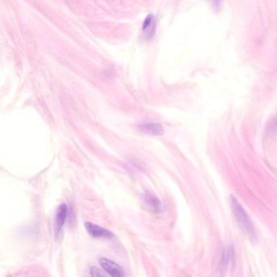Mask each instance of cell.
<instances>
[{
	"instance_id": "obj_7",
	"label": "cell",
	"mask_w": 277,
	"mask_h": 277,
	"mask_svg": "<svg viewBox=\"0 0 277 277\" xmlns=\"http://www.w3.org/2000/svg\"><path fill=\"white\" fill-rule=\"evenodd\" d=\"M144 34L148 38H152L156 30V20L153 16H148L142 26Z\"/></svg>"
},
{
	"instance_id": "obj_5",
	"label": "cell",
	"mask_w": 277,
	"mask_h": 277,
	"mask_svg": "<svg viewBox=\"0 0 277 277\" xmlns=\"http://www.w3.org/2000/svg\"><path fill=\"white\" fill-rule=\"evenodd\" d=\"M139 130H141L142 132L153 136H161L164 134V127L160 124L154 123V122L143 124L139 126Z\"/></svg>"
},
{
	"instance_id": "obj_9",
	"label": "cell",
	"mask_w": 277,
	"mask_h": 277,
	"mask_svg": "<svg viewBox=\"0 0 277 277\" xmlns=\"http://www.w3.org/2000/svg\"><path fill=\"white\" fill-rule=\"evenodd\" d=\"M214 2H217V4H218V2H220V0H214Z\"/></svg>"
},
{
	"instance_id": "obj_1",
	"label": "cell",
	"mask_w": 277,
	"mask_h": 277,
	"mask_svg": "<svg viewBox=\"0 0 277 277\" xmlns=\"http://www.w3.org/2000/svg\"><path fill=\"white\" fill-rule=\"evenodd\" d=\"M231 206L234 210V216L236 218L243 231L246 234L247 236L252 240H256V228L252 223V220L250 218L249 214H247L245 209L240 205L238 200L234 195H231L230 197Z\"/></svg>"
},
{
	"instance_id": "obj_6",
	"label": "cell",
	"mask_w": 277,
	"mask_h": 277,
	"mask_svg": "<svg viewBox=\"0 0 277 277\" xmlns=\"http://www.w3.org/2000/svg\"><path fill=\"white\" fill-rule=\"evenodd\" d=\"M143 200L145 202L146 205L150 208L152 210H156V212L161 210L160 201L154 194L150 193L145 194L143 197Z\"/></svg>"
},
{
	"instance_id": "obj_8",
	"label": "cell",
	"mask_w": 277,
	"mask_h": 277,
	"mask_svg": "<svg viewBox=\"0 0 277 277\" xmlns=\"http://www.w3.org/2000/svg\"><path fill=\"white\" fill-rule=\"evenodd\" d=\"M90 273L91 276H104V274H102L101 271H100L96 266L91 268Z\"/></svg>"
},
{
	"instance_id": "obj_3",
	"label": "cell",
	"mask_w": 277,
	"mask_h": 277,
	"mask_svg": "<svg viewBox=\"0 0 277 277\" xmlns=\"http://www.w3.org/2000/svg\"><path fill=\"white\" fill-rule=\"evenodd\" d=\"M84 227L86 228L88 234L96 238L112 239L114 236L112 232L109 230L91 222H86L84 224Z\"/></svg>"
},
{
	"instance_id": "obj_4",
	"label": "cell",
	"mask_w": 277,
	"mask_h": 277,
	"mask_svg": "<svg viewBox=\"0 0 277 277\" xmlns=\"http://www.w3.org/2000/svg\"><path fill=\"white\" fill-rule=\"evenodd\" d=\"M68 214V208L67 204H61L60 206H58L56 214V220H54L56 236H58L62 231L65 221L67 220Z\"/></svg>"
},
{
	"instance_id": "obj_2",
	"label": "cell",
	"mask_w": 277,
	"mask_h": 277,
	"mask_svg": "<svg viewBox=\"0 0 277 277\" xmlns=\"http://www.w3.org/2000/svg\"><path fill=\"white\" fill-rule=\"evenodd\" d=\"M100 264L102 266L104 271L113 277L126 276V273L124 272L123 268L116 262L108 258H102L100 260Z\"/></svg>"
}]
</instances>
